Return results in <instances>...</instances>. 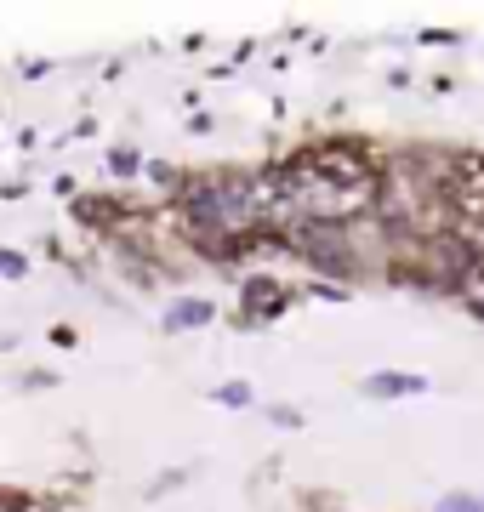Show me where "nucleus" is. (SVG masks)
<instances>
[{"instance_id": "obj_6", "label": "nucleus", "mask_w": 484, "mask_h": 512, "mask_svg": "<svg viewBox=\"0 0 484 512\" xmlns=\"http://www.w3.org/2000/svg\"><path fill=\"white\" fill-rule=\"evenodd\" d=\"M0 274L18 279V274H29V262H18V251H0Z\"/></svg>"}, {"instance_id": "obj_4", "label": "nucleus", "mask_w": 484, "mask_h": 512, "mask_svg": "<svg viewBox=\"0 0 484 512\" xmlns=\"http://www.w3.org/2000/svg\"><path fill=\"white\" fill-rule=\"evenodd\" d=\"M439 512H484V501H473V495H445Z\"/></svg>"}, {"instance_id": "obj_1", "label": "nucleus", "mask_w": 484, "mask_h": 512, "mask_svg": "<svg viewBox=\"0 0 484 512\" xmlns=\"http://www.w3.org/2000/svg\"><path fill=\"white\" fill-rule=\"evenodd\" d=\"M371 399H405V393H428V376H410V370H376L365 382Z\"/></svg>"}, {"instance_id": "obj_7", "label": "nucleus", "mask_w": 484, "mask_h": 512, "mask_svg": "<svg viewBox=\"0 0 484 512\" xmlns=\"http://www.w3.org/2000/svg\"><path fill=\"white\" fill-rule=\"evenodd\" d=\"M114 171H120V177H131V171H137V154H131V148H126V154H120V148H114Z\"/></svg>"}, {"instance_id": "obj_3", "label": "nucleus", "mask_w": 484, "mask_h": 512, "mask_svg": "<svg viewBox=\"0 0 484 512\" xmlns=\"http://www.w3.org/2000/svg\"><path fill=\"white\" fill-rule=\"evenodd\" d=\"M280 296H285V291H280V285H268V279H251V285H245V302H251V313H257V308H262V313H280V308H285Z\"/></svg>"}, {"instance_id": "obj_5", "label": "nucleus", "mask_w": 484, "mask_h": 512, "mask_svg": "<svg viewBox=\"0 0 484 512\" xmlns=\"http://www.w3.org/2000/svg\"><path fill=\"white\" fill-rule=\"evenodd\" d=\"M217 399H223V404H245V399H251V387H245V382H228V387H217Z\"/></svg>"}, {"instance_id": "obj_2", "label": "nucleus", "mask_w": 484, "mask_h": 512, "mask_svg": "<svg viewBox=\"0 0 484 512\" xmlns=\"http://www.w3.org/2000/svg\"><path fill=\"white\" fill-rule=\"evenodd\" d=\"M194 325H211V302L205 296H183L177 308H166V330H194Z\"/></svg>"}]
</instances>
